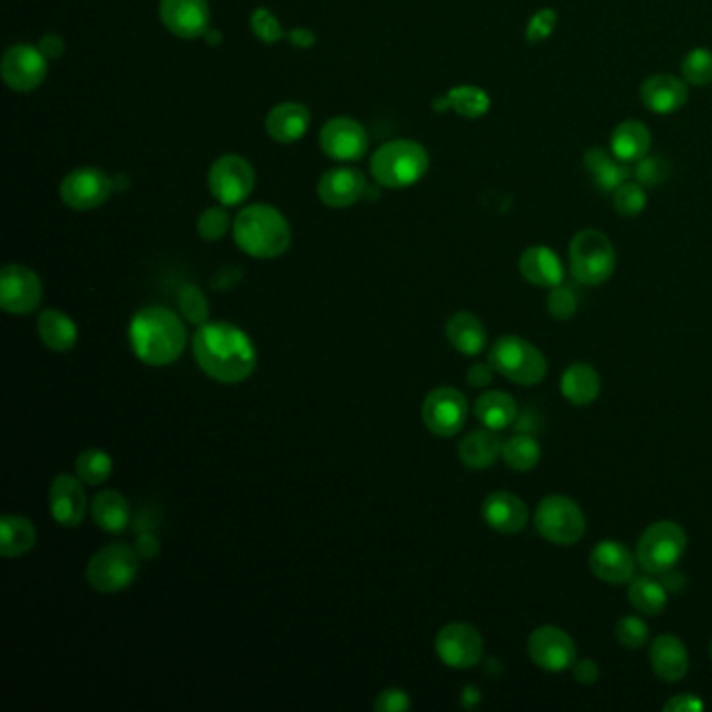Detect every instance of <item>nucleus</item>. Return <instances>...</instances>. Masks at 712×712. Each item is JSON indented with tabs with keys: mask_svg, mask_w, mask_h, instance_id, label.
I'll return each mask as SVG.
<instances>
[{
	"mask_svg": "<svg viewBox=\"0 0 712 712\" xmlns=\"http://www.w3.org/2000/svg\"><path fill=\"white\" fill-rule=\"evenodd\" d=\"M193 356L201 373L222 385L245 382L256 373L258 349L253 338L230 322H207L193 337Z\"/></svg>",
	"mask_w": 712,
	"mask_h": 712,
	"instance_id": "nucleus-1",
	"label": "nucleus"
},
{
	"mask_svg": "<svg viewBox=\"0 0 712 712\" xmlns=\"http://www.w3.org/2000/svg\"><path fill=\"white\" fill-rule=\"evenodd\" d=\"M184 322V317L163 305L142 308L128 326L132 354L151 368L172 366L186 349L188 335Z\"/></svg>",
	"mask_w": 712,
	"mask_h": 712,
	"instance_id": "nucleus-2",
	"label": "nucleus"
},
{
	"mask_svg": "<svg viewBox=\"0 0 712 712\" xmlns=\"http://www.w3.org/2000/svg\"><path fill=\"white\" fill-rule=\"evenodd\" d=\"M233 237L249 258L277 259L289 251L293 233L289 219L274 205L251 203L238 212Z\"/></svg>",
	"mask_w": 712,
	"mask_h": 712,
	"instance_id": "nucleus-3",
	"label": "nucleus"
},
{
	"mask_svg": "<svg viewBox=\"0 0 712 712\" xmlns=\"http://www.w3.org/2000/svg\"><path fill=\"white\" fill-rule=\"evenodd\" d=\"M431 165L429 151L416 140H389L370 158V174L378 186L401 191L418 184Z\"/></svg>",
	"mask_w": 712,
	"mask_h": 712,
	"instance_id": "nucleus-4",
	"label": "nucleus"
},
{
	"mask_svg": "<svg viewBox=\"0 0 712 712\" xmlns=\"http://www.w3.org/2000/svg\"><path fill=\"white\" fill-rule=\"evenodd\" d=\"M497 375L522 387L539 385L548 376V359L527 338L504 335L489 347V359Z\"/></svg>",
	"mask_w": 712,
	"mask_h": 712,
	"instance_id": "nucleus-5",
	"label": "nucleus"
},
{
	"mask_svg": "<svg viewBox=\"0 0 712 712\" xmlns=\"http://www.w3.org/2000/svg\"><path fill=\"white\" fill-rule=\"evenodd\" d=\"M571 274L585 287H597L611 280L616 268L613 240L602 230L585 228L574 235L569 245Z\"/></svg>",
	"mask_w": 712,
	"mask_h": 712,
	"instance_id": "nucleus-6",
	"label": "nucleus"
},
{
	"mask_svg": "<svg viewBox=\"0 0 712 712\" xmlns=\"http://www.w3.org/2000/svg\"><path fill=\"white\" fill-rule=\"evenodd\" d=\"M688 550V535L673 520H658L637 539V564L644 573L660 576L677 567Z\"/></svg>",
	"mask_w": 712,
	"mask_h": 712,
	"instance_id": "nucleus-7",
	"label": "nucleus"
},
{
	"mask_svg": "<svg viewBox=\"0 0 712 712\" xmlns=\"http://www.w3.org/2000/svg\"><path fill=\"white\" fill-rule=\"evenodd\" d=\"M533 525L537 533L554 546H573L583 539L587 520L581 506L569 495H546L535 508Z\"/></svg>",
	"mask_w": 712,
	"mask_h": 712,
	"instance_id": "nucleus-8",
	"label": "nucleus"
},
{
	"mask_svg": "<svg viewBox=\"0 0 712 712\" xmlns=\"http://www.w3.org/2000/svg\"><path fill=\"white\" fill-rule=\"evenodd\" d=\"M139 569L137 548H130L128 543H111L90 558L86 579L99 594H118L134 583Z\"/></svg>",
	"mask_w": 712,
	"mask_h": 712,
	"instance_id": "nucleus-9",
	"label": "nucleus"
},
{
	"mask_svg": "<svg viewBox=\"0 0 712 712\" xmlns=\"http://www.w3.org/2000/svg\"><path fill=\"white\" fill-rule=\"evenodd\" d=\"M207 184L212 197L224 207H237L251 197L256 188L253 165L237 153H228L216 159L209 168Z\"/></svg>",
	"mask_w": 712,
	"mask_h": 712,
	"instance_id": "nucleus-10",
	"label": "nucleus"
},
{
	"mask_svg": "<svg viewBox=\"0 0 712 712\" xmlns=\"http://www.w3.org/2000/svg\"><path fill=\"white\" fill-rule=\"evenodd\" d=\"M114 179L100 168H76L61 180L60 197L63 205L76 212H90L103 207L114 195Z\"/></svg>",
	"mask_w": 712,
	"mask_h": 712,
	"instance_id": "nucleus-11",
	"label": "nucleus"
},
{
	"mask_svg": "<svg viewBox=\"0 0 712 712\" xmlns=\"http://www.w3.org/2000/svg\"><path fill=\"white\" fill-rule=\"evenodd\" d=\"M435 652L445 667L466 671L481 662L485 652V639L468 623H447L436 634Z\"/></svg>",
	"mask_w": 712,
	"mask_h": 712,
	"instance_id": "nucleus-12",
	"label": "nucleus"
},
{
	"mask_svg": "<svg viewBox=\"0 0 712 712\" xmlns=\"http://www.w3.org/2000/svg\"><path fill=\"white\" fill-rule=\"evenodd\" d=\"M42 303L40 277L23 263H9L0 272V308L9 316H30Z\"/></svg>",
	"mask_w": 712,
	"mask_h": 712,
	"instance_id": "nucleus-13",
	"label": "nucleus"
},
{
	"mask_svg": "<svg viewBox=\"0 0 712 712\" xmlns=\"http://www.w3.org/2000/svg\"><path fill=\"white\" fill-rule=\"evenodd\" d=\"M468 420V401L454 387H436L422 401V422L436 436L457 435Z\"/></svg>",
	"mask_w": 712,
	"mask_h": 712,
	"instance_id": "nucleus-14",
	"label": "nucleus"
},
{
	"mask_svg": "<svg viewBox=\"0 0 712 712\" xmlns=\"http://www.w3.org/2000/svg\"><path fill=\"white\" fill-rule=\"evenodd\" d=\"M0 74L13 93H32L46 79L48 60L39 46L13 44L2 55Z\"/></svg>",
	"mask_w": 712,
	"mask_h": 712,
	"instance_id": "nucleus-15",
	"label": "nucleus"
},
{
	"mask_svg": "<svg viewBox=\"0 0 712 712\" xmlns=\"http://www.w3.org/2000/svg\"><path fill=\"white\" fill-rule=\"evenodd\" d=\"M527 652L535 665L548 673L569 671L576 662L573 637L555 625L537 627L527 639Z\"/></svg>",
	"mask_w": 712,
	"mask_h": 712,
	"instance_id": "nucleus-16",
	"label": "nucleus"
},
{
	"mask_svg": "<svg viewBox=\"0 0 712 712\" xmlns=\"http://www.w3.org/2000/svg\"><path fill=\"white\" fill-rule=\"evenodd\" d=\"M320 149L328 159L335 161H359L366 158L370 139L366 128L354 118L337 116L331 118L320 130Z\"/></svg>",
	"mask_w": 712,
	"mask_h": 712,
	"instance_id": "nucleus-17",
	"label": "nucleus"
},
{
	"mask_svg": "<svg viewBox=\"0 0 712 712\" xmlns=\"http://www.w3.org/2000/svg\"><path fill=\"white\" fill-rule=\"evenodd\" d=\"M159 20L176 39H203L209 32L212 11L207 0H159Z\"/></svg>",
	"mask_w": 712,
	"mask_h": 712,
	"instance_id": "nucleus-18",
	"label": "nucleus"
},
{
	"mask_svg": "<svg viewBox=\"0 0 712 712\" xmlns=\"http://www.w3.org/2000/svg\"><path fill=\"white\" fill-rule=\"evenodd\" d=\"M637 567V555L616 539H604L590 552V571L608 585H629Z\"/></svg>",
	"mask_w": 712,
	"mask_h": 712,
	"instance_id": "nucleus-19",
	"label": "nucleus"
},
{
	"mask_svg": "<svg viewBox=\"0 0 712 712\" xmlns=\"http://www.w3.org/2000/svg\"><path fill=\"white\" fill-rule=\"evenodd\" d=\"M48 508L55 522H60L65 529H76L84 522L88 510V497L78 475L63 473L53 478L48 489Z\"/></svg>",
	"mask_w": 712,
	"mask_h": 712,
	"instance_id": "nucleus-20",
	"label": "nucleus"
},
{
	"mask_svg": "<svg viewBox=\"0 0 712 712\" xmlns=\"http://www.w3.org/2000/svg\"><path fill=\"white\" fill-rule=\"evenodd\" d=\"M317 198L331 207V209H347L352 205H356L359 198L366 195L368 191V182L364 172H359L357 168H347V165H338L328 172L322 174V179L317 182Z\"/></svg>",
	"mask_w": 712,
	"mask_h": 712,
	"instance_id": "nucleus-21",
	"label": "nucleus"
},
{
	"mask_svg": "<svg viewBox=\"0 0 712 712\" xmlns=\"http://www.w3.org/2000/svg\"><path fill=\"white\" fill-rule=\"evenodd\" d=\"M690 84L675 74H654L639 86L641 105L656 116H671L686 107Z\"/></svg>",
	"mask_w": 712,
	"mask_h": 712,
	"instance_id": "nucleus-22",
	"label": "nucleus"
},
{
	"mask_svg": "<svg viewBox=\"0 0 712 712\" xmlns=\"http://www.w3.org/2000/svg\"><path fill=\"white\" fill-rule=\"evenodd\" d=\"M483 520L495 533H520L529 522V506L510 492H494L483 501Z\"/></svg>",
	"mask_w": 712,
	"mask_h": 712,
	"instance_id": "nucleus-23",
	"label": "nucleus"
},
{
	"mask_svg": "<svg viewBox=\"0 0 712 712\" xmlns=\"http://www.w3.org/2000/svg\"><path fill=\"white\" fill-rule=\"evenodd\" d=\"M312 116L310 109L298 100H284L270 109L266 116L268 137L280 144H293L303 139L310 130Z\"/></svg>",
	"mask_w": 712,
	"mask_h": 712,
	"instance_id": "nucleus-24",
	"label": "nucleus"
},
{
	"mask_svg": "<svg viewBox=\"0 0 712 712\" xmlns=\"http://www.w3.org/2000/svg\"><path fill=\"white\" fill-rule=\"evenodd\" d=\"M520 277L529 284L541 289H554L564 280V266L554 249L546 245H533L525 249L518 259Z\"/></svg>",
	"mask_w": 712,
	"mask_h": 712,
	"instance_id": "nucleus-25",
	"label": "nucleus"
},
{
	"mask_svg": "<svg viewBox=\"0 0 712 712\" xmlns=\"http://www.w3.org/2000/svg\"><path fill=\"white\" fill-rule=\"evenodd\" d=\"M650 665L658 679L677 683L690 671V652L677 635H658L650 646Z\"/></svg>",
	"mask_w": 712,
	"mask_h": 712,
	"instance_id": "nucleus-26",
	"label": "nucleus"
},
{
	"mask_svg": "<svg viewBox=\"0 0 712 712\" xmlns=\"http://www.w3.org/2000/svg\"><path fill=\"white\" fill-rule=\"evenodd\" d=\"M583 165L594 182L595 188L611 195L632 176L627 168L629 163H623L621 159L614 158L611 149H602V147L587 149L583 155Z\"/></svg>",
	"mask_w": 712,
	"mask_h": 712,
	"instance_id": "nucleus-27",
	"label": "nucleus"
},
{
	"mask_svg": "<svg viewBox=\"0 0 712 712\" xmlns=\"http://www.w3.org/2000/svg\"><path fill=\"white\" fill-rule=\"evenodd\" d=\"M652 149V132L639 119H623L611 134V151L623 163H637Z\"/></svg>",
	"mask_w": 712,
	"mask_h": 712,
	"instance_id": "nucleus-28",
	"label": "nucleus"
},
{
	"mask_svg": "<svg viewBox=\"0 0 712 712\" xmlns=\"http://www.w3.org/2000/svg\"><path fill=\"white\" fill-rule=\"evenodd\" d=\"M504 441L492 429H476L464 436L457 445V457L466 468L485 471L492 468L501 455Z\"/></svg>",
	"mask_w": 712,
	"mask_h": 712,
	"instance_id": "nucleus-29",
	"label": "nucleus"
},
{
	"mask_svg": "<svg viewBox=\"0 0 712 712\" xmlns=\"http://www.w3.org/2000/svg\"><path fill=\"white\" fill-rule=\"evenodd\" d=\"M445 337L462 356L475 357L487 347L485 324L471 312H455L445 322Z\"/></svg>",
	"mask_w": 712,
	"mask_h": 712,
	"instance_id": "nucleus-30",
	"label": "nucleus"
},
{
	"mask_svg": "<svg viewBox=\"0 0 712 712\" xmlns=\"http://www.w3.org/2000/svg\"><path fill=\"white\" fill-rule=\"evenodd\" d=\"M560 391L569 403L576 408H585L600 397L602 380L594 366L585 362H574L560 378Z\"/></svg>",
	"mask_w": 712,
	"mask_h": 712,
	"instance_id": "nucleus-31",
	"label": "nucleus"
},
{
	"mask_svg": "<svg viewBox=\"0 0 712 712\" xmlns=\"http://www.w3.org/2000/svg\"><path fill=\"white\" fill-rule=\"evenodd\" d=\"M39 337L46 349L55 354H67L78 343V326L61 310L48 308L39 316Z\"/></svg>",
	"mask_w": 712,
	"mask_h": 712,
	"instance_id": "nucleus-32",
	"label": "nucleus"
},
{
	"mask_svg": "<svg viewBox=\"0 0 712 712\" xmlns=\"http://www.w3.org/2000/svg\"><path fill=\"white\" fill-rule=\"evenodd\" d=\"M93 520L105 533H123L132 522L130 501L116 489H105L93 499Z\"/></svg>",
	"mask_w": 712,
	"mask_h": 712,
	"instance_id": "nucleus-33",
	"label": "nucleus"
},
{
	"mask_svg": "<svg viewBox=\"0 0 712 712\" xmlns=\"http://www.w3.org/2000/svg\"><path fill=\"white\" fill-rule=\"evenodd\" d=\"M39 531L25 516L4 515L0 520V555L21 558L34 550Z\"/></svg>",
	"mask_w": 712,
	"mask_h": 712,
	"instance_id": "nucleus-34",
	"label": "nucleus"
},
{
	"mask_svg": "<svg viewBox=\"0 0 712 712\" xmlns=\"http://www.w3.org/2000/svg\"><path fill=\"white\" fill-rule=\"evenodd\" d=\"M435 109L447 111L452 109L460 118L478 119L489 114L492 97L475 84H462L452 88L445 99L436 100Z\"/></svg>",
	"mask_w": 712,
	"mask_h": 712,
	"instance_id": "nucleus-35",
	"label": "nucleus"
},
{
	"mask_svg": "<svg viewBox=\"0 0 712 712\" xmlns=\"http://www.w3.org/2000/svg\"><path fill=\"white\" fill-rule=\"evenodd\" d=\"M475 416L485 429L504 431L515 422L518 406L515 399L504 391H487L476 399Z\"/></svg>",
	"mask_w": 712,
	"mask_h": 712,
	"instance_id": "nucleus-36",
	"label": "nucleus"
},
{
	"mask_svg": "<svg viewBox=\"0 0 712 712\" xmlns=\"http://www.w3.org/2000/svg\"><path fill=\"white\" fill-rule=\"evenodd\" d=\"M627 597L635 611L644 616H656L669 604V592L662 585V581H656L654 574L648 573L646 576H634L629 581Z\"/></svg>",
	"mask_w": 712,
	"mask_h": 712,
	"instance_id": "nucleus-37",
	"label": "nucleus"
},
{
	"mask_svg": "<svg viewBox=\"0 0 712 712\" xmlns=\"http://www.w3.org/2000/svg\"><path fill=\"white\" fill-rule=\"evenodd\" d=\"M501 457H504L506 466L516 473H529L541 460V447L535 436L518 433V435L510 436L508 441H504Z\"/></svg>",
	"mask_w": 712,
	"mask_h": 712,
	"instance_id": "nucleus-38",
	"label": "nucleus"
},
{
	"mask_svg": "<svg viewBox=\"0 0 712 712\" xmlns=\"http://www.w3.org/2000/svg\"><path fill=\"white\" fill-rule=\"evenodd\" d=\"M76 475L84 485H90V487L103 485L109 481V476L114 475V460L99 447L84 450L76 460Z\"/></svg>",
	"mask_w": 712,
	"mask_h": 712,
	"instance_id": "nucleus-39",
	"label": "nucleus"
},
{
	"mask_svg": "<svg viewBox=\"0 0 712 712\" xmlns=\"http://www.w3.org/2000/svg\"><path fill=\"white\" fill-rule=\"evenodd\" d=\"M613 205L616 214L623 216V218L639 216L648 205L646 186L639 184L637 180L635 182H632V180L623 182L613 193Z\"/></svg>",
	"mask_w": 712,
	"mask_h": 712,
	"instance_id": "nucleus-40",
	"label": "nucleus"
},
{
	"mask_svg": "<svg viewBox=\"0 0 712 712\" xmlns=\"http://www.w3.org/2000/svg\"><path fill=\"white\" fill-rule=\"evenodd\" d=\"M681 78L690 86H709L712 82V51L704 46L692 48L681 61Z\"/></svg>",
	"mask_w": 712,
	"mask_h": 712,
	"instance_id": "nucleus-41",
	"label": "nucleus"
},
{
	"mask_svg": "<svg viewBox=\"0 0 712 712\" xmlns=\"http://www.w3.org/2000/svg\"><path fill=\"white\" fill-rule=\"evenodd\" d=\"M179 312L188 324L198 328L209 322V301L195 284H184L179 293Z\"/></svg>",
	"mask_w": 712,
	"mask_h": 712,
	"instance_id": "nucleus-42",
	"label": "nucleus"
},
{
	"mask_svg": "<svg viewBox=\"0 0 712 712\" xmlns=\"http://www.w3.org/2000/svg\"><path fill=\"white\" fill-rule=\"evenodd\" d=\"M233 218L226 212L224 205H216V207H207L197 219V235L207 240V242H216L226 237L233 230Z\"/></svg>",
	"mask_w": 712,
	"mask_h": 712,
	"instance_id": "nucleus-43",
	"label": "nucleus"
},
{
	"mask_svg": "<svg viewBox=\"0 0 712 712\" xmlns=\"http://www.w3.org/2000/svg\"><path fill=\"white\" fill-rule=\"evenodd\" d=\"M616 641L627 650H639L650 639V627L639 616H623L614 627Z\"/></svg>",
	"mask_w": 712,
	"mask_h": 712,
	"instance_id": "nucleus-44",
	"label": "nucleus"
},
{
	"mask_svg": "<svg viewBox=\"0 0 712 712\" xmlns=\"http://www.w3.org/2000/svg\"><path fill=\"white\" fill-rule=\"evenodd\" d=\"M249 25H251V32L256 34V39L261 40L263 44H277V42L287 36V32L280 25L277 15L272 11H268V9H263V7H259L251 13Z\"/></svg>",
	"mask_w": 712,
	"mask_h": 712,
	"instance_id": "nucleus-45",
	"label": "nucleus"
},
{
	"mask_svg": "<svg viewBox=\"0 0 712 712\" xmlns=\"http://www.w3.org/2000/svg\"><path fill=\"white\" fill-rule=\"evenodd\" d=\"M546 308L550 312V316L558 320V322H567L576 314V298L573 291L564 284H558L554 289H550V295L546 299Z\"/></svg>",
	"mask_w": 712,
	"mask_h": 712,
	"instance_id": "nucleus-46",
	"label": "nucleus"
},
{
	"mask_svg": "<svg viewBox=\"0 0 712 712\" xmlns=\"http://www.w3.org/2000/svg\"><path fill=\"white\" fill-rule=\"evenodd\" d=\"M669 170L671 168H669V163L665 159L646 155L641 161H637L634 176L646 188H654V186H660L665 180L669 179Z\"/></svg>",
	"mask_w": 712,
	"mask_h": 712,
	"instance_id": "nucleus-47",
	"label": "nucleus"
},
{
	"mask_svg": "<svg viewBox=\"0 0 712 712\" xmlns=\"http://www.w3.org/2000/svg\"><path fill=\"white\" fill-rule=\"evenodd\" d=\"M555 28H558V13H555L554 9H550V7L539 9L537 13L531 15V20L527 21L525 39L531 44L543 42V40H548L554 34Z\"/></svg>",
	"mask_w": 712,
	"mask_h": 712,
	"instance_id": "nucleus-48",
	"label": "nucleus"
},
{
	"mask_svg": "<svg viewBox=\"0 0 712 712\" xmlns=\"http://www.w3.org/2000/svg\"><path fill=\"white\" fill-rule=\"evenodd\" d=\"M410 709H412L410 695L399 688H389L376 695V712H408Z\"/></svg>",
	"mask_w": 712,
	"mask_h": 712,
	"instance_id": "nucleus-49",
	"label": "nucleus"
},
{
	"mask_svg": "<svg viewBox=\"0 0 712 712\" xmlns=\"http://www.w3.org/2000/svg\"><path fill=\"white\" fill-rule=\"evenodd\" d=\"M573 677L574 681L581 686H594L595 681L600 679V667L592 658L576 660L573 665Z\"/></svg>",
	"mask_w": 712,
	"mask_h": 712,
	"instance_id": "nucleus-50",
	"label": "nucleus"
},
{
	"mask_svg": "<svg viewBox=\"0 0 712 712\" xmlns=\"http://www.w3.org/2000/svg\"><path fill=\"white\" fill-rule=\"evenodd\" d=\"M702 709H704V702L695 693H679L665 704L667 712H700Z\"/></svg>",
	"mask_w": 712,
	"mask_h": 712,
	"instance_id": "nucleus-51",
	"label": "nucleus"
},
{
	"mask_svg": "<svg viewBox=\"0 0 712 712\" xmlns=\"http://www.w3.org/2000/svg\"><path fill=\"white\" fill-rule=\"evenodd\" d=\"M494 366L487 362V364H483V362H478V364H473L471 368H468V375H466V378H468V385L471 387H475V389H481V387H487L492 380H494Z\"/></svg>",
	"mask_w": 712,
	"mask_h": 712,
	"instance_id": "nucleus-52",
	"label": "nucleus"
},
{
	"mask_svg": "<svg viewBox=\"0 0 712 712\" xmlns=\"http://www.w3.org/2000/svg\"><path fill=\"white\" fill-rule=\"evenodd\" d=\"M39 48L46 60H60L61 55L65 53V40L61 39L60 34H44L39 40Z\"/></svg>",
	"mask_w": 712,
	"mask_h": 712,
	"instance_id": "nucleus-53",
	"label": "nucleus"
},
{
	"mask_svg": "<svg viewBox=\"0 0 712 712\" xmlns=\"http://www.w3.org/2000/svg\"><path fill=\"white\" fill-rule=\"evenodd\" d=\"M287 39L298 48H312L317 40L316 34L312 30H308V28H295V30L287 32Z\"/></svg>",
	"mask_w": 712,
	"mask_h": 712,
	"instance_id": "nucleus-54",
	"label": "nucleus"
},
{
	"mask_svg": "<svg viewBox=\"0 0 712 712\" xmlns=\"http://www.w3.org/2000/svg\"><path fill=\"white\" fill-rule=\"evenodd\" d=\"M660 581H662V585L667 587V592H669V594H679V592H683V587H686V579H683V574L677 573L675 569L660 574Z\"/></svg>",
	"mask_w": 712,
	"mask_h": 712,
	"instance_id": "nucleus-55",
	"label": "nucleus"
},
{
	"mask_svg": "<svg viewBox=\"0 0 712 712\" xmlns=\"http://www.w3.org/2000/svg\"><path fill=\"white\" fill-rule=\"evenodd\" d=\"M137 552L140 558H155L159 552V541L155 535H142L137 543Z\"/></svg>",
	"mask_w": 712,
	"mask_h": 712,
	"instance_id": "nucleus-56",
	"label": "nucleus"
},
{
	"mask_svg": "<svg viewBox=\"0 0 712 712\" xmlns=\"http://www.w3.org/2000/svg\"><path fill=\"white\" fill-rule=\"evenodd\" d=\"M711 656H712V644H711Z\"/></svg>",
	"mask_w": 712,
	"mask_h": 712,
	"instance_id": "nucleus-57",
	"label": "nucleus"
}]
</instances>
